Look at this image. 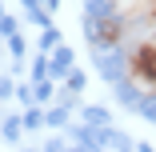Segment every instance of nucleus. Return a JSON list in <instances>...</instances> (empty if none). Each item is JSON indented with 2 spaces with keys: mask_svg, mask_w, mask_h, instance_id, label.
<instances>
[{
  "mask_svg": "<svg viewBox=\"0 0 156 152\" xmlns=\"http://www.w3.org/2000/svg\"><path fill=\"white\" fill-rule=\"evenodd\" d=\"M124 72L136 88L144 92H156V36H140L128 48V60H124Z\"/></svg>",
  "mask_w": 156,
  "mask_h": 152,
  "instance_id": "obj_1",
  "label": "nucleus"
},
{
  "mask_svg": "<svg viewBox=\"0 0 156 152\" xmlns=\"http://www.w3.org/2000/svg\"><path fill=\"white\" fill-rule=\"evenodd\" d=\"M124 16H104L100 24H96V44H116L120 36H124Z\"/></svg>",
  "mask_w": 156,
  "mask_h": 152,
  "instance_id": "obj_2",
  "label": "nucleus"
}]
</instances>
